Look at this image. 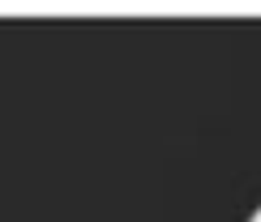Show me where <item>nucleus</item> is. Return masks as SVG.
I'll use <instances>...</instances> for the list:
<instances>
[{
  "mask_svg": "<svg viewBox=\"0 0 261 222\" xmlns=\"http://www.w3.org/2000/svg\"><path fill=\"white\" fill-rule=\"evenodd\" d=\"M244 222H261V205H257V209H253V214H248Z\"/></svg>",
  "mask_w": 261,
  "mask_h": 222,
  "instance_id": "f257e3e1",
  "label": "nucleus"
}]
</instances>
